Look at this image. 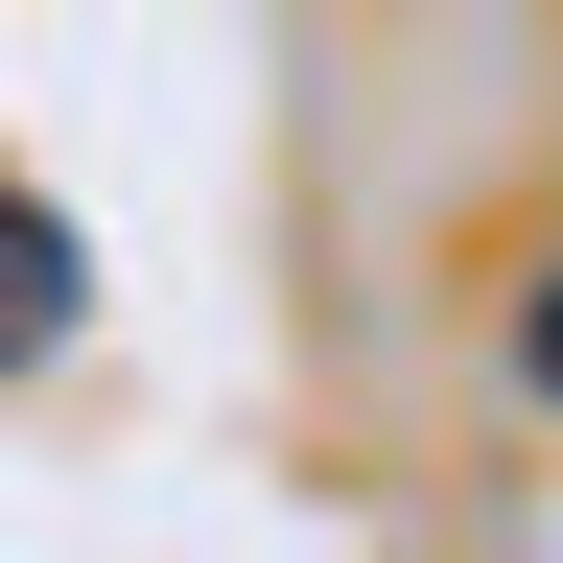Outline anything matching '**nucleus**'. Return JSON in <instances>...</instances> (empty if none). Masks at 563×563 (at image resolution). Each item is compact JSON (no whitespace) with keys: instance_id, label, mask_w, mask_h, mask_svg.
Here are the masks:
<instances>
[{"instance_id":"f03ea898","label":"nucleus","mask_w":563,"mask_h":563,"mask_svg":"<svg viewBox=\"0 0 563 563\" xmlns=\"http://www.w3.org/2000/svg\"><path fill=\"white\" fill-rule=\"evenodd\" d=\"M517 376H540V399H563V258H540V306H517Z\"/></svg>"},{"instance_id":"f257e3e1","label":"nucleus","mask_w":563,"mask_h":563,"mask_svg":"<svg viewBox=\"0 0 563 563\" xmlns=\"http://www.w3.org/2000/svg\"><path fill=\"white\" fill-rule=\"evenodd\" d=\"M70 306H95L70 211H47V188H0V376H24V352H70Z\"/></svg>"}]
</instances>
